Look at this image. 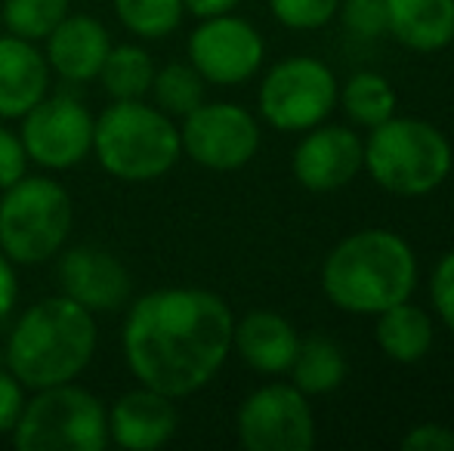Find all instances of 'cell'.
I'll use <instances>...</instances> for the list:
<instances>
[{
	"label": "cell",
	"mask_w": 454,
	"mask_h": 451,
	"mask_svg": "<svg viewBox=\"0 0 454 451\" xmlns=\"http://www.w3.org/2000/svg\"><path fill=\"white\" fill-rule=\"evenodd\" d=\"M241 0H183L185 12L195 19H210V16H223V12H235Z\"/></svg>",
	"instance_id": "obj_34"
},
{
	"label": "cell",
	"mask_w": 454,
	"mask_h": 451,
	"mask_svg": "<svg viewBox=\"0 0 454 451\" xmlns=\"http://www.w3.org/2000/svg\"><path fill=\"white\" fill-rule=\"evenodd\" d=\"M43 56L56 78L66 84H90L99 78L102 62L112 50V35L96 16L87 12H68L47 37H43Z\"/></svg>",
	"instance_id": "obj_16"
},
{
	"label": "cell",
	"mask_w": 454,
	"mask_h": 451,
	"mask_svg": "<svg viewBox=\"0 0 454 451\" xmlns=\"http://www.w3.org/2000/svg\"><path fill=\"white\" fill-rule=\"evenodd\" d=\"M96 81L108 99H145L155 81V59L143 43H112Z\"/></svg>",
	"instance_id": "obj_22"
},
{
	"label": "cell",
	"mask_w": 454,
	"mask_h": 451,
	"mask_svg": "<svg viewBox=\"0 0 454 451\" xmlns=\"http://www.w3.org/2000/svg\"><path fill=\"white\" fill-rule=\"evenodd\" d=\"M68 6L72 0H4L0 12H4L6 35L37 43L68 16Z\"/></svg>",
	"instance_id": "obj_26"
},
{
	"label": "cell",
	"mask_w": 454,
	"mask_h": 451,
	"mask_svg": "<svg viewBox=\"0 0 454 451\" xmlns=\"http://www.w3.org/2000/svg\"><path fill=\"white\" fill-rule=\"evenodd\" d=\"M118 22L139 41H164L180 28L183 0H112Z\"/></svg>",
	"instance_id": "obj_24"
},
{
	"label": "cell",
	"mask_w": 454,
	"mask_h": 451,
	"mask_svg": "<svg viewBox=\"0 0 454 451\" xmlns=\"http://www.w3.org/2000/svg\"><path fill=\"white\" fill-rule=\"evenodd\" d=\"M451 143L424 118H387L364 139V170L380 189L399 198H424L449 180Z\"/></svg>",
	"instance_id": "obj_5"
},
{
	"label": "cell",
	"mask_w": 454,
	"mask_h": 451,
	"mask_svg": "<svg viewBox=\"0 0 454 451\" xmlns=\"http://www.w3.org/2000/svg\"><path fill=\"white\" fill-rule=\"evenodd\" d=\"M235 436L247 451H309L316 446L309 396L294 384L260 386L239 405Z\"/></svg>",
	"instance_id": "obj_9"
},
{
	"label": "cell",
	"mask_w": 454,
	"mask_h": 451,
	"mask_svg": "<svg viewBox=\"0 0 454 451\" xmlns=\"http://www.w3.org/2000/svg\"><path fill=\"white\" fill-rule=\"evenodd\" d=\"M418 288V257L402 235L362 229L331 247L322 263V294L340 313L377 315Z\"/></svg>",
	"instance_id": "obj_3"
},
{
	"label": "cell",
	"mask_w": 454,
	"mask_h": 451,
	"mask_svg": "<svg viewBox=\"0 0 454 451\" xmlns=\"http://www.w3.org/2000/svg\"><path fill=\"white\" fill-rule=\"evenodd\" d=\"M430 300L442 328L454 338V251L445 253L430 276Z\"/></svg>",
	"instance_id": "obj_29"
},
{
	"label": "cell",
	"mask_w": 454,
	"mask_h": 451,
	"mask_svg": "<svg viewBox=\"0 0 454 451\" xmlns=\"http://www.w3.org/2000/svg\"><path fill=\"white\" fill-rule=\"evenodd\" d=\"M56 278L62 294L90 309L93 315L118 313L133 294V278L127 266L99 245H74L68 251L62 247Z\"/></svg>",
	"instance_id": "obj_13"
},
{
	"label": "cell",
	"mask_w": 454,
	"mask_h": 451,
	"mask_svg": "<svg viewBox=\"0 0 454 451\" xmlns=\"http://www.w3.org/2000/svg\"><path fill=\"white\" fill-rule=\"evenodd\" d=\"M337 103L347 112L349 124L371 130L395 114V90L383 74L377 72H356L337 93Z\"/></svg>",
	"instance_id": "obj_23"
},
{
	"label": "cell",
	"mask_w": 454,
	"mask_h": 451,
	"mask_svg": "<svg viewBox=\"0 0 454 451\" xmlns=\"http://www.w3.org/2000/svg\"><path fill=\"white\" fill-rule=\"evenodd\" d=\"M275 22L287 31H318L334 22L340 0H270Z\"/></svg>",
	"instance_id": "obj_27"
},
{
	"label": "cell",
	"mask_w": 454,
	"mask_h": 451,
	"mask_svg": "<svg viewBox=\"0 0 454 451\" xmlns=\"http://www.w3.org/2000/svg\"><path fill=\"white\" fill-rule=\"evenodd\" d=\"M25 399H28V390H25L22 380L10 368H0V436H10L16 430Z\"/></svg>",
	"instance_id": "obj_31"
},
{
	"label": "cell",
	"mask_w": 454,
	"mask_h": 451,
	"mask_svg": "<svg viewBox=\"0 0 454 451\" xmlns=\"http://www.w3.org/2000/svg\"><path fill=\"white\" fill-rule=\"evenodd\" d=\"M402 451H454V430L442 424H418L402 436Z\"/></svg>",
	"instance_id": "obj_32"
},
{
	"label": "cell",
	"mask_w": 454,
	"mask_h": 451,
	"mask_svg": "<svg viewBox=\"0 0 454 451\" xmlns=\"http://www.w3.org/2000/svg\"><path fill=\"white\" fill-rule=\"evenodd\" d=\"M93 158L121 183H155L180 164L176 118L145 99H112L93 124Z\"/></svg>",
	"instance_id": "obj_4"
},
{
	"label": "cell",
	"mask_w": 454,
	"mask_h": 451,
	"mask_svg": "<svg viewBox=\"0 0 454 451\" xmlns=\"http://www.w3.org/2000/svg\"><path fill=\"white\" fill-rule=\"evenodd\" d=\"M291 384L297 386L303 396H328L337 386L347 380L349 365L343 349L337 346L325 334H309V338H300L297 355L291 362Z\"/></svg>",
	"instance_id": "obj_21"
},
{
	"label": "cell",
	"mask_w": 454,
	"mask_h": 451,
	"mask_svg": "<svg viewBox=\"0 0 454 451\" xmlns=\"http://www.w3.org/2000/svg\"><path fill=\"white\" fill-rule=\"evenodd\" d=\"M0 35H6V28H4V12H0Z\"/></svg>",
	"instance_id": "obj_35"
},
{
	"label": "cell",
	"mask_w": 454,
	"mask_h": 451,
	"mask_svg": "<svg viewBox=\"0 0 454 451\" xmlns=\"http://www.w3.org/2000/svg\"><path fill=\"white\" fill-rule=\"evenodd\" d=\"M291 170L306 192H337L364 170V143L349 127L318 124L297 143Z\"/></svg>",
	"instance_id": "obj_14"
},
{
	"label": "cell",
	"mask_w": 454,
	"mask_h": 451,
	"mask_svg": "<svg viewBox=\"0 0 454 451\" xmlns=\"http://www.w3.org/2000/svg\"><path fill=\"white\" fill-rule=\"evenodd\" d=\"M260 121L235 103H201L180 124L183 155L204 170H241L260 152Z\"/></svg>",
	"instance_id": "obj_10"
},
{
	"label": "cell",
	"mask_w": 454,
	"mask_h": 451,
	"mask_svg": "<svg viewBox=\"0 0 454 451\" xmlns=\"http://www.w3.org/2000/svg\"><path fill=\"white\" fill-rule=\"evenodd\" d=\"M19 303V278H16V263L0 251V325L12 315Z\"/></svg>",
	"instance_id": "obj_33"
},
{
	"label": "cell",
	"mask_w": 454,
	"mask_h": 451,
	"mask_svg": "<svg viewBox=\"0 0 454 451\" xmlns=\"http://www.w3.org/2000/svg\"><path fill=\"white\" fill-rule=\"evenodd\" d=\"M337 78L322 59L287 56L260 81V114L272 130L306 133L337 109Z\"/></svg>",
	"instance_id": "obj_8"
},
{
	"label": "cell",
	"mask_w": 454,
	"mask_h": 451,
	"mask_svg": "<svg viewBox=\"0 0 454 451\" xmlns=\"http://www.w3.org/2000/svg\"><path fill=\"white\" fill-rule=\"evenodd\" d=\"M387 35L405 50L439 53L454 41V0H383Z\"/></svg>",
	"instance_id": "obj_19"
},
{
	"label": "cell",
	"mask_w": 454,
	"mask_h": 451,
	"mask_svg": "<svg viewBox=\"0 0 454 451\" xmlns=\"http://www.w3.org/2000/svg\"><path fill=\"white\" fill-rule=\"evenodd\" d=\"M340 16L343 25L359 37L387 35V6H383V0H340Z\"/></svg>",
	"instance_id": "obj_28"
},
{
	"label": "cell",
	"mask_w": 454,
	"mask_h": 451,
	"mask_svg": "<svg viewBox=\"0 0 454 451\" xmlns=\"http://www.w3.org/2000/svg\"><path fill=\"white\" fill-rule=\"evenodd\" d=\"M374 319V340L387 359L399 362V365H418L430 355L436 325L427 309L414 307L411 300H402L377 313Z\"/></svg>",
	"instance_id": "obj_20"
},
{
	"label": "cell",
	"mask_w": 454,
	"mask_h": 451,
	"mask_svg": "<svg viewBox=\"0 0 454 451\" xmlns=\"http://www.w3.org/2000/svg\"><path fill=\"white\" fill-rule=\"evenodd\" d=\"M47 56L35 41L0 35V121L25 118L50 93Z\"/></svg>",
	"instance_id": "obj_17"
},
{
	"label": "cell",
	"mask_w": 454,
	"mask_h": 451,
	"mask_svg": "<svg viewBox=\"0 0 454 451\" xmlns=\"http://www.w3.org/2000/svg\"><path fill=\"white\" fill-rule=\"evenodd\" d=\"M152 97L155 105L170 118H185L204 103L207 93V81L189 66V62H168L164 68H155V81H152Z\"/></svg>",
	"instance_id": "obj_25"
},
{
	"label": "cell",
	"mask_w": 454,
	"mask_h": 451,
	"mask_svg": "<svg viewBox=\"0 0 454 451\" xmlns=\"http://www.w3.org/2000/svg\"><path fill=\"white\" fill-rule=\"evenodd\" d=\"M72 226V195L53 176L25 174L0 192V251L16 266H41L59 257Z\"/></svg>",
	"instance_id": "obj_6"
},
{
	"label": "cell",
	"mask_w": 454,
	"mask_h": 451,
	"mask_svg": "<svg viewBox=\"0 0 454 451\" xmlns=\"http://www.w3.org/2000/svg\"><path fill=\"white\" fill-rule=\"evenodd\" d=\"M28 152L22 145V136L10 127L0 124V192L10 189L28 174Z\"/></svg>",
	"instance_id": "obj_30"
},
{
	"label": "cell",
	"mask_w": 454,
	"mask_h": 451,
	"mask_svg": "<svg viewBox=\"0 0 454 451\" xmlns=\"http://www.w3.org/2000/svg\"><path fill=\"white\" fill-rule=\"evenodd\" d=\"M96 343V315L72 297L56 294L31 303L12 322L4 355L25 390H43L78 380L93 362Z\"/></svg>",
	"instance_id": "obj_2"
},
{
	"label": "cell",
	"mask_w": 454,
	"mask_h": 451,
	"mask_svg": "<svg viewBox=\"0 0 454 451\" xmlns=\"http://www.w3.org/2000/svg\"><path fill=\"white\" fill-rule=\"evenodd\" d=\"M10 439L19 451H102L108 446L106 405L74 380L31 390Z\"/></svg>",
	"instance_id": "obj_7"
},
{
	"label": "cell",
	"mask_w": 454,
	"mask_h": 451,
	"mask_svg": "<svg viewBox=\"0 0 454 451\" xmlns=\"http://www.w3.org/2000/svg\"><path fill=\"white\" fill-rule=\"evenodd\" d=\"M108 442L127 451H155L164 448L180 430L176 399L139 384L137 390L121 393L106 408Z\"/></svg>",
	"instance_id": "obj_15"
},
{
	"label": "cell",
	"mask_w": 454,
	"mask_h": 451,
	"mask_svg": "<svg viewBox=\"0 0 454 451\" xmlns=\"http://www.w3.org/2000/svg\"><path fill=\"white\" fill-rule=\"evenodd\" d=\"M235 315L207 288H158L137 297L121 328V353L137 384L170 399L201 393L232 353Z\"/></svg>",
	"instance_id": "obj_1"
},
{
	"label": "cell",
	"mask_w": 454,
	"mask_h": 451,
	"mask_svg": "<svg viewBox=\"0 0 454 451\" xmlns=\"http://www.w3.org/2000/svg\"><path fill=\"white\" fill-rule=\"evenodd\" d=\"M19 124L28 161L43 170H72L93 155L96 118L68 93H47Z\"/></svg>",
	"instance_id": "obj_12"
},
{
	"label": "cell",
	"mask_w": 454,
	"mask_h": 451,
	"mask_svg": "<svg viewBox=\"0 0 454 451\" xmlns=\"http://www.w3.org/2000/svg\"><path fill=\"white\" fill-rule=\"evenodd\" d=\"M189 66L214 87L247 84L263 68L266 41L257 25L235 12L198 19L185 41Z\"/></svg>",
	"instance_id": "obj_11"
},
{
	"label": "cell",
	"mask_w": 454,
	"mask_h": 451,
	"mask_svg": "<svg viewBox=\"0 0 454 451\" xmlns=\"http://www.w3.org/2000/svg\"><path fill=\"white\" fill-rule=\"evenodd\" d=\"M297 346H300L297 328L278 313L254 309L245 319L235 322L232 349L257 374H270V377L287 374L294 355H297Z\"/></svg>",
	"instance_id": "obj_18"
}]
</instances>
